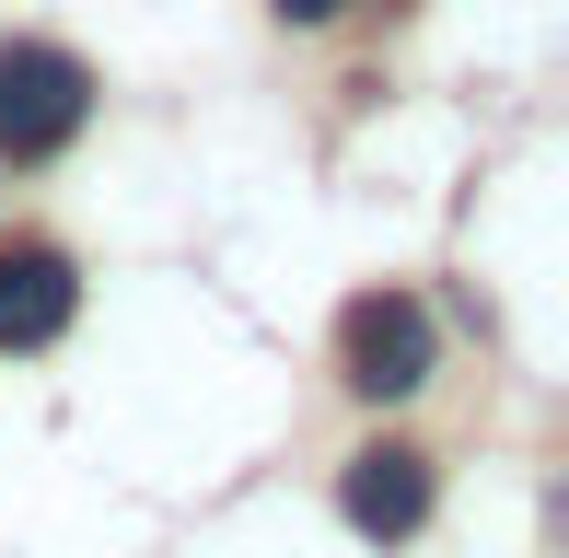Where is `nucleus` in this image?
<instances>
[{"label": "nucleus", "instance_id": "obj_4", "mask_svg": "<svg viewBox=\"0 0 569 558\" xmlns=\"http://www.w3.org/2000/svg\"><path fill=\"white\" fill-rule=\"evenodd\" d=\"M349 524H360V536H383V547H396V536H419V524H430V454H407V442H372V454H349Z\"/></svg>", "mask_w": 569, "mask_h": 558}, {"label": "nucleus", "instance_id": "obj_3", "mask_svg": "<svg viewBox=\"0 0 569 558\" xmlns=\"http://www.w3.org/2000/svg\"><path fill=\"white\" fill-rule=\"evenodd\" d=\"M70 302H82V279L59 245H0V349H47L70 326Z\"/></svg>", "mask_w": 569, "mask_h": 558}, {"label": "nucleus", "instance_id": "obj_2", "mask_svg": "<svg viewBox=\"0 0 569 558\" xmlns=\"http://www.w3.org/2000/svg\"><path fill=\"white\" fill-rule=\"evenodd\" d=\"M338 372L360 396H419L430 385V302L419 291H360L338 326Z\"/></svg>", "mask_w": 569, "mask_h": 558}, {"label": "nucleus", "instance_id": "obj_5", "mask_svg": "<svg viewBox=\"0 0 569 558\" xmlns=\"http://www.w3.org/2000/svg\"><path fill=\"white\" fill-rule=\"evenodd\" d=\"M268 12H279V23H338L349 0H268Z\"/></svg>", "mask_w": 569, "mask_h": 558}, {"label": "nucleus", "instance_id": "obj_1", "mask_svg": "<svg viewBox=\"0 0 569 558\" xmlns=\"http://www.w3.org/2000/svg\"><path fill=\"white\" fill-rule=\"evenodd\" d=\"M82 117H93V70L70 59V47H0V151H12V163L70 151Z\"/></svg>", "mask_w": 569, "mask_h": 558}]
</instances>
